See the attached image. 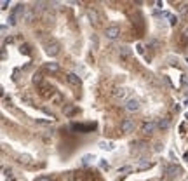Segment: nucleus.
<instances>
[{
    "instance_id": "1",
    "label": "nucleus",
    "mask_w": 188,
    "mask_h": 181,
    "mask_svg": "<svg viewBox=\"0 0 188 181\" xmlns=\"http://www.w3.org/2000/svg\"><path fill=\"white\" fill-rule=\"evenodd\" d=\"M26 14V9H25V6L23 4H19V6H16L14 9H12V12H11V16H9V25H16L19 19H23V16Z\"/></svg>"
},
{
    "instance_id": "2",
    "label": "nucleus",
    "mask_w": 188,
    "mask_h": 181,
    "mask_svg": "<svg viewBox=\"0 0 188 181\" xmlns=\"http://www.w3.org/2000/svg\"><path fill=\"white\" fill-rule=\"evenodd\" d=\"M140 106H141V105H140V99H138V98H131V99H127V103H125V110L131 112V113L138 112Z\"/></svg>"
},
{
    "instance_id": "3",
    "label": "nucleus",
    "mask_w": 188,
    "mask_h": 181,
    "mask_svg": "<svg viewBox=\"0 0 188 181\" xmlns=\"http://www.w3.org/2000/svg\"><path fill=\"white\" fill-rule=\"evenodd\" d=\"M105 35H106V38H110V40H115V38H118V35H120V28L118 26H108L106 30H105Z\"/></svg>"
},
{
    "instance_id": "4",
    "label": "nucleus",
    "mask_w": 188,
    "mask_h": 181,
    "mask_svg": "<svg viewBox=\"0 0 188 181\" xmlns=\"http://www.w3.org/2000/svg\"><path fill=\"white\" fill-rule=\"evenodd\" d=\"M45 52H47L51 58L58 56V52H59V44H58V42H51V44H47V45H45Z\"/></svg>"
},
{
    "instance_id": "5",
    "label": "nucleus",
    "mask_w": 188,
    "mask_h": 181,
    "mask_svg": "<svg viewBox=\"0 0 188 181\" xmlns=\"http://www.w3.org/2000/svg\"><path fill=\"white\" fill-rule=\"evenodd\" d=\"M120 129H122V133H132L134 131V120L132 118H125L120 124Z\"/></svg>"
},
{
    "instance_id": "6",
    "label": "nucleus",
    "mask_w": 188,
    "mask_h": 181,
    "mask_svg": "<svg viewBox=\"0 0 188 181\" xmlns=\"http://www.w3.org/2000/svg\"><path fill=\"white\" fill-rule=\"evenodd\" d=\"M166 176L169 178V179H172V178H176V176H179V172H181V169L178 167V165H169V167H166Z\"/></svg>"
},
{
    "instance_id": "7",
    "label": "nucleus",
    "mask_w": 188,
    "mask_h": 181,
    "mask_svg": "<svg viewBox=\"0 0 188 181\" xmlns=\"http://www.w3.org/2000/svg\"><path fill=\"white\" fill-rule=\"evenodd\" d=\"M157 125H159V124H155V122H145L143 124V127H141V133L143 134H153V131L157 129Z\"/></svg>"
},
{
    "instance_id": "8",
    "label": "nucleus",
    "mask_w": 188,
    "mask_h": 181,
    "mask_svg": "<svg viewBox=\"0 0 188 181\" xmlns=\"http://www.w3.org/2000/svg\"><path fill=\"white\" fill-rule=\"evenodd\" d=\"M113 96H115V99H124V98L127 96V89L125 87H117V89L113 90Z\"/></svg>"
},
{
    "instance_id": "9",
    "label": "nucleus",
    "mask_w": 188,
    "mask_h": 181,
    "mask_svg": "<svg viewBox=\"0 0 188 181\" xmlns=\"http://www.w3.org/2000/svg\"><path fill=\"white\" fill-rule=\"evenodd\" d=\"M66 79H68V82H70L71 85H80V77L77 73H68Z\"/></svg>"
},
{
    "instance_id": "10",
    "label": "nucleus",
    "mask_w": 188,
    "mask_h": 181,
    "mask_svg": "<svg viewBox=\"0 0 188 181\" xmlns=\"http://www.w3.org/2000/svg\"><path fill=\"white\" fill-rule=\"evenodd\" d=\"M87 16H89V19H91L94 25H98V23H99V16H98V12L94 11V9H89V11H87Z\"/></svg>"
},
{
    "instance_id": "11",
    "label": "nucleus",
    "mask_w": 188,
    "mask_h": 181,
    "mask_svg": "<svg viewBox=\"0 0 188 181\" xmlns=\"http://www.w3.org/2000/svg\"><path fill=\"white\" fill-rule=\"evenodd\" d=\"M99 148H103V150H113V148H115V144H113L112 141H99Z\"/></svg>"
},
{
    "instance_id": "12",
    "label": "nucleus",
    "mask_w": 188,
    "mask_h": 181,
    "mask_svg": "<svg viewBox=\"0 0 188 181\" xmlns=\"http://www.w3.org/2000/svg\"><path fill=\"white\" fill-rule=\"evenodd\" d=\"M92 160H96L94 155H84V157H82V165H89Z\"/></svg>"
},
{
    "instance_id": "13",
    "label": "nucleus",
    "mask_w": 188,
    "mask_h": 181,
    "mask_svg": "<svg viewBox=\"0 0 188 181\" xmlns=\"http://www.w3.org/2000/svg\"><path fill=\"white\" fill-rule=\"evenodd\" d=\"M118 54H120V58H127V56H129V54H131V49L124 45V47H120V51H118Z\"/></svg>"
},
{
    "instance_id": "14",
    "label": "nucleus",
    "mask_w": 188,
    "mask_h": 181,
    "mask_svg": "<svg viewBox=\"0 0 188 181\" xmlns=\"http://www.w3.org/2000/svg\"><path fill=\"white\" fill-rule=\"evenodd\" d=\"M45 68H47L49 71H58V70H59V64L58 63H45Z\"/></svg>"
},
{
    "instance_id": "15",
    "label": "nucleus",
    "mask_w": 188,
    "mask_h": 181,
    "mask_svg": "<svg viewBox=\"0 0 188 181\" xmlns=\"http://www.w3.org/2000/svg\"><path fill=\"white\" fill-rule=\"evenodd\" d=\"M169 124H171V122H169V118H160V120H159V127H160V129H167V127H169Z\"/></svg>"
},
{
    "instance_id": "16",
    "label": "nucleus",
    "mask_w": 188,
    "mask_h": 181,
    "mask_svg": "<svg viewBox=\"0 0 188 181\" xmlns=\"http://www.w3.org/2000/svg\"><path fill=\"white\" fill-rule=\"evenodd\" d=\"M132 171V167L131 165H124V167H120L118 169V174H125V172H131Z\"/></svg>"
},
{
    "instance_id": "17",
    "label": "nucleus",
    "mask_w": 188,
    "mask_h": 181,
    "mask_svg": "<svg viewBox=\"0 0 188 181\" xmlns=\"http://www.w3.org/2000/svg\"><path fill=\"white\" fill-rule=\"evenodd\" d=\"M32 80H33V84H40L42 82V73H35Z\"/></svg>"
},
{
    "instance_id": "18",
    "label": "nucleus",
    "mask_w": 188,
    "mask_h": 181,
    "mask_svg": "<svg viewBox=\"0 0 188 181\" xmlns=\"http://www.w3.org/2000/svg\"><path fill=\"white\" fill-rule=\"evenodd\" d=\"M77 179H79L77 172H68V181H77Z\"/></svg>"
},
{
    "instance_id": "19",
    "label": "nucleus",
    "mask_w": 188,
    "mask_h": 181,
    "mask_svg": "<svg viewBox=\"0 0 188 181\" xmlns=\"http://www.w3.org/2000/svg\"><path fill=\"white\" fill-rule=\"evenodd\" d=\"M167 19H169V25H171V26H174V25L178 23V19L172 16V14H169V17H167Z\"/></svg>"
},
{
    "instance_id": "20",
    "label": "nucleus",
    "mask_w": 188,
    "mask_h": 181,
    "mask_svg": "<svg viewBox=\"0 0 188 181\" xmlns=\"http://www.w3.org/2000/svg\"><path fill=\"white\" fill-rule=\"evenodd\" d=\"M35 181H52V178L51 176H38Z\"/></svg>"
},
{
    "instance_id": "21",
    "label": "nucleus",
    "mask_w": 188,
    "mask_h": 181,
    "mask_svg": "<svg viewBox=\"0 0 188 181\" xmlns=\"http://www.w3.org/2000/svg\"><path fill=\"white\" fill-rule=\"evenodd\" d=\"M6 174H7V179L14 181V176H12V171H11V169H7V171H6Z\"/></svg>"
},
{
    "instance_id": "22",
    "label": "nucleus",
    "mask_w": 188,
    "mask_h": 181,
    "mask_svg": "<svg viewBox=\"0 0 188 181\" xmlns=\"http://www.w3.org/2000/svg\"><path fill=\"white\" fill-rule=\"evenodd\" d=\"M19 159H21V162H30V155H21Z\"/></svg>"
},
{
    "instance_id": "23",
    "label": "nucleus",
    "mask_w": 188,
    "mask_h": 181,
    "mask_svg": "<svg viewBox=\"0 0 188 181\" xmlns=\"http://www.w3.org/2000/svg\"><path fill=\"white\" fill-rule=\"evenodd\" d=\"M32 17H33L32 12H26V14H25V19H26V21H32Z\"/></svg>"
},
{
    "instance_id": "24",
    "label": "nucleus",
    "mask_w": 188,
    "mask_h": 181,
    "mask_svg": "<svg viewBox=\"0 0 188 181\" xmlns=\"http://www.w3.org/2000/svg\"><path fill=\"white\" fill-rule=\"evenodd\" d=\"M7 6H9V2H7V0H4V2H2V9H7Z\"/></svg>"
},
{
    "instance_id": "25",
    "label": "nucleus",
    "mask_w": 188,
    "mask_h": 181,
    "mask_svg": "<svg viewBox=\"0 0 188 181\" xmlns=\"http://www.w3.org/2000/svg\"><path fill=\"white\" fill-rule=\"evenodd\" d=\"M138 52H141V54L145 52V49H143V45H141V44H140V45H138Z\"/></svg>"
},
{
    "instance_id": "26",
    "label": "nucleus",
    "mask_w": 188,
    "mask_h": 181,
    "mask_svg": "<svg viewBox=\"0 0 188 181\" xmlns=\"http://www.w3.org/2000/svg\"><path fill=\"white\" fill-rule=\"evenodd\" d=\"M103 167V169H108V162H101V164H99Z\"/></svg>"
},
{
    "instance_id": "27",
    "label": "nucleus",
    "mask_w": 188,
    "mask_h": 181,
    "mask_svg": "<svg viewBox=\"0 0 188 181\" xmlns=\"http://www.w3.org/2000/svg\"><path fill=\"white\" fill-rule=\"evenodd\" d=\"M186 61H188V58H186Z\"/></svg>"
},
{
    "instance_id": "28",
    "label": "nucleus",
    "mask_w": 188,
    "mask_h": 181,
    "mask_svg": "<svg viewBox=\"0 0 188 181\" xmlns=\"http://www.w3.org/2000/svg\"><path fill=\"white\" fill-rule=\"evenodd\" d=\"M186 105H188V101H186Z\"/></svg>"
}]
</instances>
